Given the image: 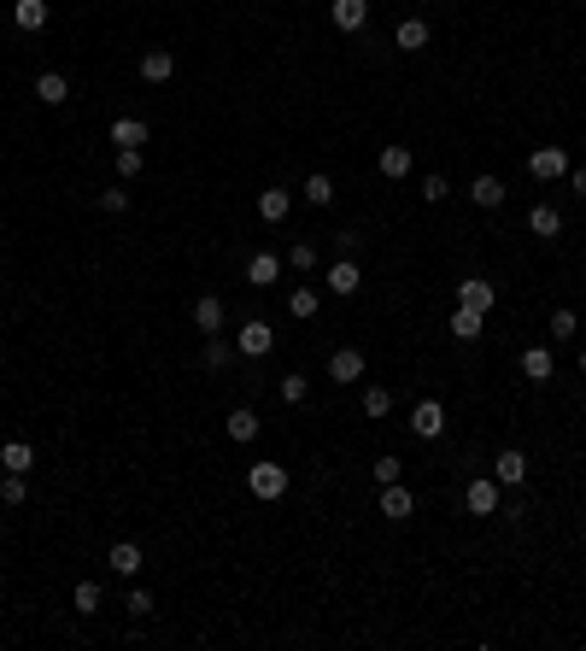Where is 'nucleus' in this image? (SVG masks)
Returning <instances> with one entry per match:
<instances>
[{"label":"nucleus","instance_id":"f257e3e1","mask_svg":"<svg viewBox=\"0 0 586 651\" xmlns=\"http://www.w3.org/2000/svg\"><path fill=\"white\" fill-rule=\"evenodd\" d=\"M247 493L252 499H281L288 493V469L281 464H252L247 469Z\"/></svg>","mask_w":586,"mask_h":651},{"label":"nucleus","instance_id":"f03ea898","mask_svg":"<svg viewBox=\"0 0 586 651\" xmlns=\"http://www.w3.org/2000/svg\"><path fill=\"white\" fill-rule=\"evenodd\" d=\"M411 435L417 440H440L446 435V405H440V399H422V405L411 411Z\"/></svg>","mask_w":586,"mask_h":651},{"label":"nucleus","instance_id":"7ed1b4c3","mask_svg":"<svg viewBox=\"0 0 586 651\" xmlns=\"http://www.w3.org/2000/svg\"><path fill=\"white\" fill-rule=\"evenodd\" d=\"M492 482L499 487H522L528 482V452H522V446H504V452L492 458Z\"/></svg>","mask_w":586,"mask_h":651},{"label":"nucleus","instance_id":"20e7f679","mask_svg":"<svg viewBox=\"0 0 586 651\" xmlns=\"http://www.w3.org/2000/svg\"><path fill=\"white\" fill-rule=\"evenodd\" d=\"M270 346H276V329H270V323H258V317L240 323V335H235V353L240 358H265Z\"/></svg>","mask_w":586,"mask_h":651},{"label":"nucleus","instance_id":"39448f33","mask_svg":"<svg viewBox=\"0 0 586 651\" xmlns=\"http://www.w3.org/2000/svg\"><path fill=\"white\" fill-rule=\"evenodd\" d=\"M563 170H569V153H563V147H533L528 153V176H540V183H558Z\"/></svg>","mask_w":586,"mask_h":651},{"label":"nucleus","instance_id":"423d86ee","mask_svg":"<svg viewBox=\"0 0 586 651\" xmlns=\"http://www.w3.org/2000/svg\"><path fill=\"white\" fill-rule=\"evenodd\" d=\"M463 505H469V517H492V510H499V482H492V476H475V482L463 487Z\"/></svg>","mask_w":586,"mask_h":651},{"label":"nucleus","instance_id":"0eeeda50","mask_svg":"<svg viewBox=\"0 0 586 651\" xmlns=\"http://www.w3.org/2000/svg\"><path fill=\"white\" fill-rule=\"evenodd\" d=\"M322 282H329V294H335V299H346V294H358V288H363V270L352 264V258H335Z\"/></svg>","mask_w":586,"mask_h":651},{"label":"nucleus","instance_id":"6e6552de","mask_svg":"<svg viewBox=\"0 0 586 651\" xmlns=\"http://www.w3.org/2000/svg\"><path fill=\"white\" fill-rule=\"evenodd\" d=\"M458 305H469V312H481V317H487L492 305H499V288H492V282H481V276H469V282H458Z\"/></svg>","mask_w":586,"mask_h":651},{"label":"nucleus","instance_id":"1a4fd4ad","mask_svg":"<svg viewBox=\"0 0 586 651\" xmlns=\"http://www.w3.org/2000/svg\"><path fill=\"white\" fill-rule=\"evenodd\" d=\"M411 510H417V499H411L405 482H387V487H381V517H387V523H405Z\"/></svg>","mask_w":586,"mask_h":651},{"label":"nucleus","instance_id":"9d476101","mask_svg":"<svg viewBox=\"0 0 586 651\" xmlns=\"http://www.w3.org/2000/svg\"><path fill=\"white\" fill-rule=\"evenodd\" d=\"M329 18H335L340 36H352V29L370 24V0H335V6H329Z\"/></svg>","mask_w":586,"mask_h":651},{"label":"nucleus","instance_id":"9b49d317","mask_svg":"<svg viewBox=\"0 0 586 651\" xmlns=\"http://www.w3.org/2000/svg\"><path fill=\"white\" fill-rule=\"evenodd\" d=\"M281 270H288V264H281L276 253H252V258H247V282H252V288H276Z\"/></svg>","mask_w":586,"mask_h":651},{"label":"nucleus","instance_id":"f8f14e48","mask_svg":"<svg viewBox=\"0 0 586 651\" xmlns=\"http://www.w3.org/2000/svg\"><path fill=\"white\" fill-rule=\"evenodd\" d=\"M170 77H176V53H170V47L141 53V83H170Z\"/></svg>","mask_w":586,"mask_h":651},{"label":"nucleus","instance_id":"ddd939ff","mask_svg":"<svg viewBox=\"0 0 586 651\" xmlns=\"http://www.w3.org/2000/svg\"><path fill=\"white\" fill-rule=\"evenodd\" d=\"M194 329H199V335H224V299H217V294H199L194 299Z\"/></svg>","mask_w":586,"mask_h":651},{"label":"nucleus","instance_id":"4468645a","mask_svg":"<svg viewBox=\"0 0 586 651\" xmlns=\"http://www.w3.org/2000/svg\"><path fill=\"white\" fill-rule=\"evenodd\" d=\"M106 569H112V575H141V546H135V540H118V546H112V552H106Z\"/></svg>","mask_w":586,"mask_h":651},{"label":"nucleus","instance_id":"2eb2a0df","mask_svg":"<svg viewBox=\"0 0 586 651\" xmlns=\"http://www.w3.org/2000/svg\"><path fill=\"white\" fill-rule=\"evenodd\" d=\"M106 142L112 147H141V142H153V129L141 124V118H118V124L106 129Z\"/></svg>","mask_w":586,"mask_h":651},{"label":"nucleus","instance_id":"dca6fc26","mask_svg":"<svg viewBox=\"0 0 586 651\" xmlns=\"http://www.w3.org/2000/svg\"><path fill=\"white\" fill-rule=\"evenodd\" d=\"M376 165H381V176H387V183H399V176H411V147L405 142H387Z\"/></svg>","mask_w":586,"mask_h":651},{"label":"nucleus","instance_id":"f3484780","mask_svg":"<svg viewBox=\"0 0 586 651\" xmlns=\"http://www.w3.org/2000/svg\"><path fill=\"white\" fill-rule=\"evenodd\" d=\"M329 376H335L340 387H346V382H358V376H363V353H358V346H340V353L329 358Z\"/></svg>","mask_w":586,"mask_h":651},{"label":"nucleus","instance_id":"a211bd4d","mask_svg":"<svg viewBox=\"0 0 586 651\" xmlns=\"http://www.w3.org/2000/svg\"><path fill=\"white\" fill-rule=\"evenodd\" d=\"M551 370H558L551 346H528V353H522V376H528V382H551Z\"/></svg>","mask_w":586,"mask_h":651},{"label":"nucleus","instance_id":"6ab92c4d","mask_svg":"<svg viewBox=\"0 0 586 651\" xmlns=\"http://www.w3.org/2000/svg\"><path fill=\"white\" fill-rule=\"evenodd\" d=\"M12 24L24 29V36H36V29L47 24V0H12Z\"/></svg>","mask_w":586,"mask_h":651},{"label":"nucleus","instance_id":"aec40b11","mask_svg":"<svg viewBox=\"0 0 586 651\" xmlns=\"http://www.w3.org/2000/svg\"><path fill=\"white\" fill-rule=\"evenodd\" d=\"M288 212H293V194H288V188H265V194H258V217H265V224H281Z\"/></svg>","mask_w":586,"mask_h":651},{"label":"nucleus","instance_id":"412c9836","mask_svg":"<svg viewBox=\"0 0 586 651\" xmlns=\"http://www.w3.org/2000/svg\"><path fill=\"white\" fill-rule=\"evenodd\" d=\"M29 464H36V446H29V440H6V446H0V469H12V476H24Z\"/></svg>","mask_w":586,"mask_h":651},{"label":"nucleus","instance_id":"4be33fe9","mask_svg":"<svg viewBox=\"0 0 586 651\" xmlns=\"http://www.w3.org/2000/svg\"><path fill=\"white\" fill-rule=\"evenodd\" d=\"M36 100H42V106H65V100H70V83H65L59 71H42V77H36Z\"/></svg>","mask_w":586,"mask_h":651},{"label":"nucleus","instance_id":"5701e85b","mask_svg":"<svg viewBox=\"0 0 586 651\" xmlns=\"http://www.w3.org/2000/svg\"><path fill=\"white\" fill-rule=\"evenodd\" d=\"M393 47H405V53H422V47H428V24H422V18H405V24L393 29Z\"/></svg>","mask_w":586,"mask_h":651},{"label":"nucleus","instance_id":"b1692460","mask_svg":"<svg viewBox=\"0 0 586 651\" xmlns=\"http://www.w3.org/2000/svg\"><path fill=\"white\" fill-rule=\"evenodd\" d=\"M469 199L481 206V212H492V206H504V183H499V176H475V183H469Z\"/></svg>","mask_w":586,"mask_h":651},{"label":"nucleus","instance_id":"393cba45","mask_svg":"<svg viewBox=\"0 0 586 651\" xmlns=\"http://www.w3.org/2000/svg\"><path fill=\"white\" fill-rule=\"evenodd\" d=\"M229 440H240V446H247V440H258V411L252 405H240V411H229Z\"/></svg>","mask_w":586,"mask_h":651},{"label":"nucleus","instance_id":"a878e982","mask_svg":"<svg viewBox=\"0 0 586 651\" xmlns=\"http://www.w3.org/2000/svg\"><path fill=\"white\" fill-rule=\"evenodd\" d=\"M528 229L540 235V241H551V235L563 229V212H558V206H533V212H528Z\"/></svg>","mask_w":586,"mask_h":651},{"label":"nucleus","instance_id":"bb28decb","mask_svg":"<svg viewBox=\"0 0 586 651\" xmlns=\"http://www.w3.org/2000/svg\"><path fill=\"white\" fill-rule=\"evenodd\" d=\"M481 329H487V317H481V312H469V305L452 312V335H458V340H481Z\"/></svg>","mask_w":586,"mask_h":651},{"label":"nucleus","instance_id":"cd10ccee","mask_svg":"<svg viewBox=\"0 0 586 651\" xmlns=\"http://www.w3.org/2000/svg\"><path fill=\"white\" fill-rule=\"evenodd\" d=\"M281 264H288L293 276H311V270H317V247H311V241H293V247H288V258H281Z\"/></svg>","mask_w":586,"mask_h":651},{"label":"nucleus","instance_id":"c85d7f7f","mask_svg":"<svg viewBox=\"0 0 586 651\" xmlns=\"http://www.w3.org/2000/svg\"><path fill=\"white\" fill-rule=\"evenodd\" d=\"M317 305H322L317 288H293V294H288V312L299 317V323H305V317H317Z\"/></svg>","mask_w":586,"mask_h":651},{"label":"nucleus","instance_id":"c756f323","mask_svg":"<svg viewBox=\"0 0 586 651\" xmlns=\"http://www.w3.org/2000/svg\"><path fill=\"white\" fill-rule=\"evenodd\" d=\"M305 199H311V206H329V199H335V176L311 170V176H305Z\"/></svg>","mask_w":586,"mask_h":651},{"label":"nucleus","instance_id":"7c9ffc66","mask_svg":"<svg viewBox=\"0 0 586 651\" xmlns=\"http://www.w3.org/2000/svg\"><path fill=\"white\" fill-rule=\"evenodd\" d=\"M100 598H106V593H100V581H77V593H70V605L83 610V616H94V610H100Z\"/></svg>","mask_w":586,"mask_h":651},{"label":"nucleus","instance_id":"2f4dec72","mask_svg":"<svg viewBox=\"0 0 586 651\" xmlns=\"http://www.w3.org/2000/svg\"><path fill=\"white\" fill-rule=\"evenodd\" d=\"M229 364H235V346L217 340V335H206V370H229Z\"/></svg>","mask_w":586,"mask_h":651},{"label":"nucleus","instance_id":"473e14b6","mask_svg":"<svg viewBox=\"0 0 586 651\" xmlns=\"http://www.w3.org/2000/svg\"><path fill=\"white\" fill-rule=\"evenodd\" d=\"M574 329H581V323H574V312H569V305H558L551 323H545V335H551V340H574Z\"/></svg>","mask_w":586,"mask_h":651},{"label":"nucleus","instance_id":"72a5a7b5","mask_svg":"<svg viewBox=\"0 0 586 651\" xmlns=\"http://www.w3.org/2000/svg\"><path fill=\"white\" fill-rule=\"evenodd\" d=\"M387 411H393L387 387H363V417H387Z\"/></svg>","mask_w":586,"mask_h":651},{"label":"nucleus","instance_id":"f704fd0d","mask_svg":"<svg viewBox=\"0 0 586 651\" xmlns=\"http://www.w3.org/2000/svg\"><path fill=\"white\" fill-rule=\"evenodd\" d=\"M141 165H147V159H141V147H118V176H124V183H135Z\"/></svg>","mask_w":586,"mask_h":651},{"label":"nucleus","instance_id":"c9c22d12","mask_svg":"<svg viewBox=\"0 0 586 651\" xmlns=\"http://www.w3.org/2000/svg\"><path fill=\"white\" fill-rule=\"evenodd\" d=\"M276 394H281V399H288V405H305V394H311V382H305V376H281V382H276Z\"/></svg>","mask_w":586,"mask_h":651},{"label":"nucleus","instance_id":"e433bc0d","mask_svg":"<svg viewBox=\"0 0 586 651\" xmlns=\"http://www.w3.org/2000/svg\"><path fill=\"white\" fill-rule=\"evenodd\" d=\"M0 499H6V505H24V499H29L24 476H12V469H6V482H0Z\"/></svg>","mask_w":586,"mask_h":651},{"label":"nucleus","instance_id":"4c0bfd02","mask_svg":"<svg viewBox=\"0 0 586 651\" xmlns=\"http://www.w3.org/2000/svg\"><path fill=\"white\" fill-rule=\"evenodd\" d=\"M399 476H405V464H399L393 452H381V458H376V482L387 487V482H399Z\"/></svg>","mask_w":586,"mask_h":651},{"label":"nucleus","instance_id":"58836bf2","mask_svg":"<svg viewBox=\"0 0 586 651\" xmlns=\"http://www.w3.org/2000/svg\"><path fill=\"white\" fill-rule=\"evenodd\" d=\"M100 212H129V194H124V188H100Z\"/></svg>","mask_w":586,"mask_h":651},{"label":"nucleus","instance_id":"ea45409f","mask_svg":"<svg viewBox=\"0 0 586 651\" xmlns=\"http://www.w3.org/2000/svg\"><path fill=\"white\" fill-rule=\"evenodd\" d=\"M446 194H452V183H446V176H440V170H434L428 183H422V199H428V206H440V199H446Z\"/></svg>","mask_w":586,"mask_h":651},{"label":"nucleus","instance_id":"a19ab883","mask_svg":"<svg viewBox=\"0 0 586 651\" xmlns=\"http://www.w3.org/2000/svg\"><path fill=\"white\" fill-rule=\"evenodd\" d=\"M124 610H129V616H153V593H147V587H135V593L124 598Z\"/></svg>","mask_w":586,"mask_h":651},{"label":"nucleus","instance_id":"79ce46f5","mask_svg":"<svg viewBox=\"0 0 586 651\" xmlns=\"http://www.w3.org/2000/svg\"><path fill=\"white\" fill-rule=\"evenodd\" d=\"M335 241H340V258H352V253H358V241H363V235H358V229H340Z\"/></svg>","mask_w":586,"mask_h":651},{"label":"nucleus","instance_id":"37998d69","mask_svg":"<svg viewBox=\"0 0 586 651\" xmlns=\"http://www.w3.org/2000/svg\"><path fill=\"white\" fill-rule=\"evenodd\" d=\"M574 194H581V199H586V165H581V170H574Z\"/></svg>","mask_w":586,"mask_h":651},{"label":"nucleus","instance_id":"c03bdc74","mask_svg":"<svg viewBox=\"0 0 586 651\" xmlns=\"http://www.w3.org/2000/svg\"><path fill=\"white\" fill-rule=\"evenodd\" d=\"M581 376H586V346H581Z\"/></svg>","mask_w":586,"mask_h":651},{"label":"nucleus","instance_id":"a18cd8bd","mask_svg":"<svg viewBox=\"0 0 586 651\" xmlns=\"http://www.w3.org/2000/svg\"><path fill=\"white\" fill-rule=\"evenodd\" d=\"M581 546H586V534H581Z\"/></svg>","mask_w":586,"mask_h":651}]
</instances>
